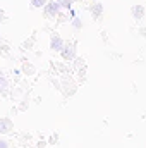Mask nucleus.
Masks as SVG:
<instances>
[{
  "mask_svg": "<svg viewBox=\"0 0 146 148\" xmlns=\"http://www.w3.org/2000/svg\"><path fill=\"white\" fill-rule=\"evenodd\" d=\"M59 9H60V3L53 0V2H50V3L46 5V14H48V16H55V14L59 12Z\"/></svg>",
  "mask_w": 146,
  "mask_h": 148,
  "instance_id": "f257e3e1",
  "label": "nucleus"
},
{
  "mask_svg": "<svg viewBox=\"0 0 146 148\" xmlns=\"http://www.w3.org/2000/svg\"><path fill=\"white\" fill-rule=\"evenodd\" d=\"M12 129V122L9 119H0V133H9Z\"/></svg>",
  "mask_w": 146,
  "mask_h": 148,
  "instance_id": "f03ea898",
  "label": "nucleus"
},
{
  "mask_svg": "<svg viewBox=\"0 0 146 148\" xmlns=\"http://www.w3.org/2000/svg\"><path fill=\"white\" fill-rule=\"evenodd\" d=\"M62 47H64V43H62L60 38L52 36V48H53V50H62Z\"/></svg>",
  "mask_w": 146,
  "mask_h": 148,
  "instance_id": "7ed1b4c3",
  "label": "nucleus"
},
{
  "mask_svg": "<svg viewBox=\"0 0 146 148\" xmlns=\"http://www.w3.org/2000/svg\"><path fill=\"white\" fill-rule=\"evenodd\" d=\"M74 45H71V48H65V50H62V55L65 57V59H69V57H74Z\"/></svg>",
  "mask_w": 146,
  "mask_h": 148,
  "instance_id": "20e7f679",
  "label": "nucleus"
},
{
  "mask_svg": "<svg viewBox=\"0 0 146 148\" xmlns=\"http://www.w3.org/2000/svg\"><path fill=\"white\" fill-rule=\"evenodd\" d=\"M45 3H46V0H31V5H33V7H43V5H45Z\"/></svg>",
  "mask_w": 146,
  "mask_h": 148,
  "instance_id": "39448f33",
  "label": "nucleus"
},
{
  "mask_svg": "<svg viewBox=\"0 0 146 148\" xmlns=\"http://www.w3.org/2000/svg\"><path fill=\"white\" fill-rule=\"evenodd\" d=\"M132 12H134V16H139V17L143 16V9H141V7H139V9H138V7H134V9H132Z\"/></svg>",
  "mask_w": 146,
  "mask_h": 148,
  "instance_id": "423d86ee",
  "label": "nucleus"
},
{
  "mask_svg": "<svg viewBox=\"0 0 146 148\" xmlns=\"http://www.w3.org/2000/svg\"><path fill=\"white\" fill-rule=\"evenodd\" d=\"M100 12H102V7H100V3H98V7L93 9V14H100Z\"/></svg>",
  "mask_w": 146,
  "mask_h": 148,
  "instance_id": "0eeeda50",
  "label": "nucleus"
},
{
  "mask_svg": "<svg viewBox=\"0 0 146 148\" xmlns=\"http://www.w3.org/2000/svg\"><path fill=\"white\" fill-rule=\"evenodd\" d=\"M0 148H9V145H7V141H3V140H0Z\"/></svg>",
  "mask_w": 146,
  "mask_h": 148,
  "instance_id": "6e6552de",
  "label": "nucleus"
},
{
  "mask_svg": "<svg viewBox=\"0 0 146 148\" xmlns=\"http://www.w3.org/2000/svg\"><path fill=\"white\" fill-rule=\"evenodd\" d=\"M3 88H5V79L0 77V90H3Z\"/></svg>",
  "mask_w": 146,
  "mask_h": 148,
  "instance_id": "1a4fd4ad",
  "label": "nucleus"
},
{
  "mask_svg": "<svg viewBox=\"0 0 146 148\" xmlns=\"http://www.w3.org/2000/svg\"><path fill=\"white\" fill-rule=\"evenodd\" d=\"M72 2H74V0H64V5H67V7H69V5H71Z\"/></svg>",
  "mask_w": 146,
  "mask_h": 148,
  "instance_id": "9d476101",
  "label": "nucleus"
},
{
  "mask_svg": "<svg viewBox=\"0 0 146 148\" xmlns=\"http://www.w3.org/2000/svg\"><path fill=\"white\" fill-rule=\"evenodd\" d=\"M2 17H3V12H2V9H0V19H2Z\"/></svg>",
  "mask_w": 146,
  "mask_h": 148,
  "instance_id": "9b49d317",
  "label": "nucleus"
}]
</instances>
